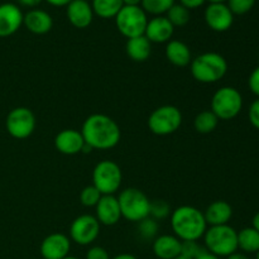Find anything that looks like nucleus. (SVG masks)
I'll return each mask as SVG.
<instances>
[{"label": "nucleus", "instance_id": "nucleus-19", "mask_svg": "<svg viewBox=\"0 0 259 259\" xmlns=\"http://www.w3.org/2000/svg\"><path fill=\"white\" fill-rule=\"evenodd\" d=\"M182 242L176 237V235L163 234L157 237L153 240V249L154 255L158 259H175L181 255Z\"/></svg>", "mask_w": 259, "mask_h": 259}, {"label": "nucleus", "instance_id": "nucleus-47", "mask_svg": "<svg viewBox=\"0 0 259 259\" xmlns=\"http://www.w3.org/2000/svg\"><path fill=\"white\" fill-rule=\"evenodd\" d=\"M63 259H78V258H76V257H71V255H68V257L63 258Z\"/></svg>", "mask_w": 259, "mask_h": 259}, {"label": "nucleus", "instance_id": "nucleus-17", "mask_svg": "<svg viewBox=\"0 0 259 259\" xmlns=\"http://www.w3.org/2000/svg\"><path fill=\"white\" fill-rule=\"evenodd\" d=\"M175 27L163 15L154 17L147 23L144 35L151 43H167L174 35Z\"/></svg>", "mask_w": 259, "mask_h": 259}, {"label": "nucleus", "instance_id": "nucleus-23", "mask_svg": "<svg viewBox=\"0 0 259 259\" xmlns=\"http://www.w3.org/2000/svg\"><path fill=\"white\" fill-rule=\"evenodd\" d=\"M126 55L136 62H144L149 58L152 52V43L146 35L129 38L125 45Z\"/></svg>", "mask_w": 259, "mask_h": 259}, {"label": "nucleus", "instance_id": "nucleus-41", "mask_svg": "<svg viewBox=\"0 0 259 259\" xmlns=\"http://www.w3.org/2000/svg\"><path fill=\"white\" fill-rule=\"evenodd\" d=\"M228 259H250L249 257H248L247 254H245V253H240V252H235V253H233V254H230L229 257H227Z\"/></svg>", "mask_w": 259, "mask_h": 259}, {"label": "nucleus", "instance_id": "nucleus-2", "mask_svg": "<svg viewBox=\"0 0 259 259\" xmlns=\"http://www.w3.org/2000/svg\"><path fill=\"white\" fill-rule=\"evenodd\" d=\"M171 227L181 242H197L207 229L204 212L190 205H184L171 212Z\"/></svg>", "mask_w": 259, "mask_h": 259}, {"label": "nucleus", "instance_id": "nucleus-31", "mask_svg": "<svg viewBox=\"0 0 259 259\" xmlns=\"http://www.w3.org/2000/svg\"><path fill=\"white\" fill-rule=\"evenodd\" d=\"M101 196H103L101 192L94 185H90V186H86L82 189L80 194V201L83 206L95 207Z\"/></svg>", "mask_w": 259, "mask_h": 259}, {"label": "nucleus", "instance_id": "nucleus-49", "mask_svg": "<svg viewBox=\"0 0 259 259\" xmlns=\"http://www.w3.org/2000/svg\"><path fill=\"white\" fill-rule=\"evenodd\" d=\"M85 2H90V0H85Z\"/></svg>", "mask_w": 259, "mask_h": 259}, {"label": "nucleus", "instance_id": "nucleus-32", "mask_svg": "<svg viewBox=\"0 0 259 259\" xmlns=\"http://www.w3.org/2000/svg\"><path fill=\"white\" fill-rule=\"evenodd\" d=\"M255 0H228V7L234 15L247 14L253 9Z\"/></svg>", "mask_w": 259, "mask_h": 259}, {"label": "nucleus", "instance_id": "nucleus-46", "mask_svg": "<svg viewBox=\"0 0 259 259\" xmlns=\"http://www.w3.org/2000/svg\"><path fill=\"white\" fill-rule=\"evenodd\" d=\"M175 259H190V258H186V257H184V255H179V257H177V258H175Z\"/></svg>", "mask_w": 259, "mask_h": 259}, {"label": "nucleus", "instance_id": "nucleus-24", "mask_svg": "<svg viewBox=\"0 0 259 259\" xmlns=\"http://www.w3.org/2000/svg\"><path fill=\"white\" fill-rule=\"evenodd\" d=\"M238 249L245 254L259 252V232L254 228H244L238 232Z\"/></svg>", "mask_w": 259, "mask_h": 259}, {"label": "nucleus", "instance_id": "nucleus-12", "mask_svg": "<svg viewBox=\"0 0 259 259\" xmlns=\"http://www.w3.org/2000/svg\"><path fill=\"white\" fill-rule=\"evenodd\" d=\"M205 22L215 32H227L234 22V14L225 3H210L205 9Z\"/></svg>", "mask_w": 259, "mask_h": 259}, {"label": "nucleus", "instance_id": "nucleus-13", "mask_svg": "<svg viewBox=\"0 0 259 259\" xmlns=\"http://www.w3.org/2000/svg\"><path fill=\"white\" fill-rule=\"evenodd\" d=\"M71 239L63 233H52L40 243V255L43 259H63L68 257Z\"/></svg>", "mask_w": 259, "mask_h": 259}, {"label": "nucleus", "instance_id": "nucleus-3", "mask_svg": "<svg viewBox=\"0 0 259 259\" xmlns=\"http://www.w3.org/2000/svg\"><path fill=\"white\" fill-rule=\"evenodd\" d=\"M192 77L201 83H214L222 80L228 72V62L217 52L197 56L190 63Z\"/></svg>", "mask_w": 259, "mask_h": 259}, {"label": "nucleus", "instance_id": "nucleus-6", "mask_svg": "<svg viewBox=\"0 0 259 259\" xmlns=\"http://www.w3.org/2000/svg\"><path fill=\"white\" fill-rule=\"evenodd\" d=\"M243 96L232 86H223L211 99V111L219 120H232L242 111Z\"/></svg>", "mask_w": 259, "mask_h": 259}, {"label": "nucleus", "instance_id": "nucleus-38", "mask_svg": "<svg viewBox=\"0 0 259 259\" xmlns=\"http://www.w3.org/2000/svg\"><path fill=\"white\" fill-rule=\"evenodd\" d=\"M46 2L53 7H67L72 0H46Z\"/></svg>", "mask_w": 259, "mask_h": 259}, {"label": "nucleus", "instance_id": "nucleus-16", "mask_svg": "<svg viewBox=\"0 0 259 259\" xmlns=\"http://www.w3.org/2000/svg\"><path fill=\"white\" fill-rule=\"evenodd\" d=\"M83 137L76 129H63L55 137V147L60 153L66 156H75L82 152Z\"/></svg>", "mask_w": 259, "mask_h": 259}, {"label": "nucleus", "instance_id": "nucleus-18", "mask_svg": "<svg viewBox=\"0 0 259 259\" xmlns=\"http://www.w3.org/2000/svg\"><path fill=\"white\" fill-rule=\"evenodd\" d=\"M67 19L71 24L78 29L88 28L93 23L94 10L89 2L85 0H72L67 5Z\"/></svg>", "mask_w": 259, "mask_h": 259}, {"label": "nucleus", "instance_id": "nucleus-25", "mask_svg": "<svg viewBox=\"0 0 259 259\" xmlns=\"http://www.w3.org/2000/svg\"><path fill=\"white\" fill-rule=\"evenodd\" d=\"M94 14L99 15L103 19L115 18L116 14L124 7L123 0H93L91 4Z\"/></svg>", "mask_w": 259, "mask_h": 259}, {"label": "nucleus", "instance_id": "nucleus-10", "mask_svg": "<svg viewBox=\"0 0 259 259\" xmlns=\"http://www.w3.org/2000/svg\"><path fill=\"white\" fill-rule=\"evenodd\" d=\"M7 131L13 138L25 139L33 134L35 129V116L30 109L18 106L9 111L5 120Z\"/></svg>", "mask_w": 259, "mask_h": 259}, {"label": "nucleus", "instance_id": "nucleus-27", "mask_svg": "<svg viewBox=\"0 0 259 259\" xmlns=\"http://www.w3.org/2000/svg\"><path fill=\"white\" fill-rule=\"evenodd\" d=\"M166 14V18L174 27H185L190 22V10L181 4L175 3Z\"/></svg>", "mask_w": 259, "mask_h": 259}, {"label": "nucleus", "instance_id": "nucleus-20", "mask_svg": "<svg viewBox=\"0 0 259 259\" xmlns=\"http://www.w3.org/2000/svg\"><path fill=\"white\" fill-rule=\"evenodd\" d=\"M23 24L34 34H46L53 27V19L47 12L42 9H32L23 18Z\"/></svg>", "mask_w": 259, "mask_h": 259}, {"label": "nucleus", "instance_id": "nucleus-37", "mask_svg": "<svg viewBox=\"0 0 259 259\" xmlns=\"http://www.w3.org/2000/svg\"><path fill=\"white\" fill-rule=\"evenodd\" d=\"M206 0H180V4L184 5L186 9H196V8L201 7Z\"/></svg>", "mask_w": 259, "mask_h": 259}, {"label": "nucleus", "instance_id": "nucleus-34", "mask_svg": "<svg viewBox=\"0 0 259 259\" xmlns=\"http://www.w3.org/2000/svg\"><path fill=\"white\" fill-rule=\"evenodd\" d=\"M85 259H111L109 255V252L103 247H91L86 253Z\"/></svg>", "mask_w": 259, "mask_h": 259}, {"label": "nucleus", "instance_id": "nucleus-35", "mask_svg": "<svg viewBox=\"0 0 259 259\" xmlns=\"http://www.w3.org/2000/svg\"><path fill=\"white\" fill-rule=\"evenodd\" d=\"M248 118H249L250 124L255 129H259V98L250 104L249 110H248Z\"/></svg>", "mask_w": 259, "mask_h": 259}, {"label": "nucleus", "instance_id": "nucleus-14", "mask_svg": "<svg viewBox=\"0 0 259 259\" xmlns=\"http://www.w3.org/2000/svg\"><path fill=\"white\" fill-rule=\"evenodd\" d=\"M95 218L100 225L105 227H113L118 224L119 220L121 219L118 197L114 195H103L95 206Z\"/></svg>", "mask_w": 259, "mask_h": 259}, {"label": "nucleus", "instance_id": "nucleus-39", "mask_svg": "<svg viewBox=\"0 0 259 259\" xmlns=\"http://www.w3.org/2000/svg\"><path fill=\"white\" fill-rule=\"evenodd\" d=\"M20 3H22L23 5H25V7H29V8H34L37 7L38 4H39L42 0H19Z\"/></svg>", "mask_w": 259, "mask_h": 259}, {"label": "nucleus", "instance_id": "nucleus-42", "mask_svg": "<svg viewBox=\"0 0 259 259\" xmlns=\"http://www.w3.org/2000/svg\"><path fill=\"white\" fill-rule=\"evenodd\" d=\"M142 0H123V4L125 7H139Z\"/></svg>", "mask_w": 259, "mask_h": 259}, {"label": "nucleus", "instance_id": "nucleus-36", "mask_svg": "<svg viewBox=\"0 0 259 259\" xmlns=\"http://www.w3.org/2000/svg\"><path fill=\"white\" fill-rule=\"evenodd\" d=\"M248 86H249V90L259 98V66L250 73L249 78H248Z\"/></svg>", "mask_w": 259, "mask_h": 259}, {"label": "nucleus", "instance_id": "nucleus-26", "mask_svg": "<svg viewBox=\"0 0 259 259\" xmlns=\"http://www.w3.org/2000/svg\"><path fill=\"white\" fill-rule=\"evenodd\" d=\"M219 119L211 110H204L194 119V128L200 134H209L217 129Z\"/></svg>", "mask_w": 259, "mask_h": 259}, {"label": "nucleus", "instance_id": "nucleus-44", "mask_svg": "<svg viewBox=\"0 0 259 259\" xmlns=\"http://www.w3.org/2000/svg\"><path fill=\"white\" fill-rule=\"evenodd\" d=\"M252 228H254V229L257 230V232H259V211L254 215V217H253Z\"/></svg>", "mask_w": 259, "mask_h": 259}, {"label": "nucleus", "instance_id": "nucleus-30", "mask_svg": "<svg viewBox=\"0 0 259 259\" xmlns=\"http://www.w3.org/2000/svg\"><path fill=\"white\" fill-rule=\"evenodd\" d=\"M171 206L164 200H153L149 206V217L154 220H163L171 214Z\"/></svg>", "mask_w": 259, "mask_h": 259}, {"label": "nucleus", "instance_id": "nucleus-4", "mask_svg": "<svg viewBox=\"0 0 259 259\" xmlns=\"http://www.w3.org/2000/svg\"><path fill=\"white\" fill-rule=\"evenodd\" d=\"M205 249L217 257H229L238 250V232L227 225L207 228L204 234Z\"/></svg>", "mask_w": 259, "mask_h": 259}, {"label": "nucleus", "instance_id": "nucleus-28", "mask_svg": "<svg viewBox=\"0 0 259 259\" xmlns=\"http://www.w3.org/2000/svg\"><path fill=\"white\" fill-rule=\"evenodd\" d=\"M174 4L175 0H142L141 3L142 9L147 14H152L154 17L166 14Z\"/></svg>", "mask_w": 259, "mask_h": 259}, {"label": "nucleus", "instance_id": "nucleus-29", "mask_svg": "<svg viewBox=\"0 0 259 259\" xmlns=\"http://www.w3.org/2000/svg\"><path fill=\"white\" fill-rule=\"evenodd\" d=\"M138 232L144 240L156 239L158 233V223L151 217L146 218L138 223Z\"/></svg>", "mask_w": 259, "mask_h": 259}, {"label": "nucleus", "instance_id": "nucleus-15", "mask_svg": "<svg viewBox=\"0 0 259 259\" xmlns=\"http://www.w3.org/2000/svg\"><path fill=\"white\" fill-rule=\"evenodd\" d=\"M22 10L13 3L0 4V37H9L19 30L23 25Z\"/></svg>", "mask_w": 259, "mask_h": 259}, {"label": "nucleus", "instance_id": "nucleus-7", "mask_svg": "<svg viewBox=\"0 0 259 259\" xmlns=\"http://www.w3.org/2000/svg\"><path fill=\"white\" fill-rule=\"evenodd\" d=\"M123 174L118 163L109 159L99 162L93 171V185L101 195H114L121 186Z\"/></svg>", "mask_w": 259, "mask_h": 259}, {"label": "nucleus", "instance_id": "nucleus-22", "mask_svg": "<svg viewBox=\"0 0 259 259\" xmlns=\"http://www.w3.org/2000/svg\"><path fill=\"white\" fill-rule=\"evenodd\" d=\"M166 58L169 63H172L176 67H186L191 63L192 56L189 46L182 40H169L166 45Z\"/></svg>", "mask_w": 259, "mask_h": 259}, {"label": "nucleus", "instance_id": "nucleus-40", "mask_svg": "<svg viewBox=\"0 0 259 259\" xmlns=\"http://www.w3.org/2000/svg\"><path fill=\"white\" fill-rule=\"evenodd\" d=\"M196 259H220V258L217 257L215 254H212V253L207 252V250H204V252H202Z\"/></svg>", "mask_w": 259, "mask_h": 259}, {"label": "nucleus", "instance_id": "nucleus-45", "mask_svg": "<svg viewBox=\"0 0 259 259\" xmlns=\"http://www.w3.org/2000/svg\"><path fill=\"white\" fill-rule=\"evenodd\" d=\"M210 3H225L228 2V0H209Z\"/></svg>", "mask_w": 259, "mask_h": 259}, {"label": "nucleus", "instance_id": "nucleus-8", "mask_svg": "<svg viewBox=\"0 0 259 259\" xmlns=\"http://www.w3.org/2000/svg\"><path fill=\"white\" fill-rule=\"evenodd\" d=\"M182 113L177 106L163 105L152 111L148 118V128L156 136H169L180 129Z\"/></svg>", "mask_w": 259, "mask_h": 259}, {"label": "nucleus", "instance_id": "nucleus-9", "mask_svg": "<svg viewBox=\"0 0 259 259\" xmlns=\"http://www.w3.org/2000/svg\"><path fill=\"white\" fill-rule=\"evenodd\" d=\"M147 13L142 7H125L124 5L120 12L115 17V24L119 32L129 38L144 35L147 23H148Z\"/></svg>", "mask_w": 259, "mask_h": 259}, {"label": "nucleus", "instance_id": "nucleus-5", "mask_svg": "<svg viewBox=\"0 0 259 259\" xmlns=\"http://www.w3.org/2000/svg\"><path fill=\"white\" fill-rule=\"evenodd\" d=\"M119 206H120L121 218L133 223H139L141 220L149 217V206L151 200L139 189L129 187L123 190L118 196Z\"/></svg>", "mask_w": 259, "mask_h": 259}, {"label": "nucleus", "instance_id": "nucleus-1", "mask_svg": "<svg viewBox=\"0 0 259 259\" xmlns=\"http://www.w3.org/2000/svg\"><path fill=\"white\" fill-rule=\"evenodd\" d=\"M83 141L91 149L106 151L119 143L121 137L118 123L105 114H91L81 128Z\"/></svg>", "mask_w": 259, "mask_h": 259}, {"label": "nucleus", "instance_id": "nucleus-11", "mask_svg": "<svg viewBox=\"0 0 259 259\" xmlns=\"http://www.w3.org/2000/svg\"><path fill=\"white\" fill-rule=\"evenodd\" d=\"M100 234V223L94 215L83 214L76 218L70 227V239L78 245H90Z\"/></svg>", "mask_w": 259, "mask_h": 259}, {"label": "nucleus", "instance_id": "nucleus-48", "mask_svg": "<svg viewBox=\"0 0 259 259\" xmlns=\"http://www.w3.org/2000/svg\"><path fill=\"white\" fill-rule=\"evenodd\" d=\"M257 259H259V252L257 253Z\"/></svg>", "mask_w": 259, "mask_h": 259}, {"label": "nucleus", "instance_id": "nucleus-33", "mask_svg": "<svg viewBox=\"0 0 259 259\" xmlns=\"http://www.w3.org/2000/svg\"><path fill=\"white\" fill-rule=\"evenodd\" d=\"M205 249V247H201L197 242H182L181 255L190 259H196L201 254Z\"/></svg>", "mask_w": 259, "mask_h": 259}, {"label": "nucleus", "instance_id": "nucleus-43", "mask_svg": "<svg viewBox=\"0 0 259 259\" xmlns=\"http://www.w3.org/2000/svg\"><path fill=\"white\" fill-rule=\"evenodd\" d=\"M111 259H138V258L133 254H129V253H121V254L115 255V257Z\"/></svg>", "mask_w": 259, "mask_h": 259}, {"label": "nucleus", "instance_id": "nucleus-21", "mask_svg": "<svg viewBox=\"0 0 259 259\" xmlns=\"http://www.w3.org/2000/svg\"><path fill=\"white\" fill-rule=\"evenodd\" d=\"M207 227H218V225H227L233 217V207L229 202L224 200H218L211 202L204 212Z\"/></svg>", "mask_w": 259, "mask_h": 259}]
</instances>
